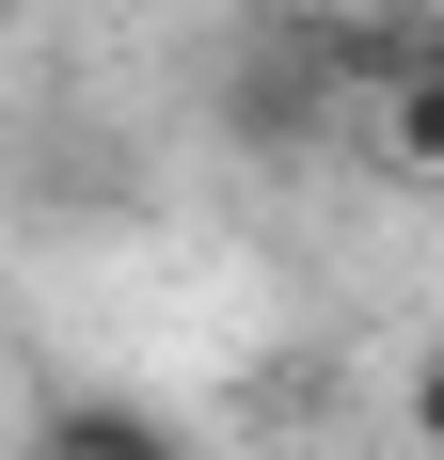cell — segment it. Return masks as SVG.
I'll use <instances>...</instances> for the list:
<instances>
[{"mask_svg":"<svg viewBox=\"0 0 444 460\" xmlns=\"http://www.w3.org/2000/svg\"><path fill=\"white\" fill-rule=\"evenodd\" d=\"M270 16H333V0H270Z\"/></svg>","mask_w":444,"mask_h":460,"instance_id":"4","label":"cell"},{"mask_svg":"<svg viewBox=\"0 0 444 460\" xmlns=\"http://www.w3.org/2000/svg\"><path fill=\"white\" fill-rule=\"evenodd\" d=\"M32 460H191V429L143 413V397H48V413H32Z\"/></svg>","mask_w":444,"mask_h":460,"instance_id":"2","label":"cell"},{"mask_svg":"<svg viewBox=\"0 0 444 460\" xmlns=\"http://www.w3.org/2000/svg\"><path fill=\"white\" fill-rule=\"evenodd\" d=\"M333 128H350V95L317 80V48H302V16H270V32L238 48V64H222V143L286 175V159H317Z\"/></svg>","mask_w":444,"mask_h":460,"instance_id":"1","label":"cell"},{"mask_svg":"<svg viewBox=\"0 0 444 460\" xmlns=\"http://www.w3.org/2000/svg\"><path fill=\"white\" fill-rule=\"evenodd\" d=\"M350 111H365V143H381V175H397V190H429V175H444V64H429V80L350 95Z\"/></svg>","mask_w":444,"mask_h":460,"instance_id":"3","label":"cell"}]
</instances>
